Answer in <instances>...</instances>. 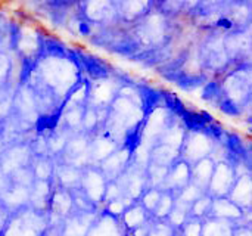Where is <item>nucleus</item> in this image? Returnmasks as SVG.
<instances>
[{"instance_id": "f257e3e1", "label": "nucleus", "mask_w": 252, "mask_h": 236, "mask_svg": "<svg viewBox=\"0 0 252 236\" xmlns=\"http://www.w3.org/2000/svg\"><path fill=\"white\" fill-rule=\"evenodd\" d=\"M213 146H214V140L204 130L186 132L182 146L179 149L180 160L192 166L204 158H210Z\"/></svg>"}, {"instance_id": "f03ea898", "label": "nucleus", "mask_w": 252, "mask_h": 236, "mask_svg": "<svg viewBox=\"0 0 252 236\" xmlns=\"http://www.w3.org/2000/svg\"><path fill=\"white\" fill-rule=\"evenodd\" d=\"M236 177H238V174H236L232 163L216 164L207 194L210 197L216 195L219 198H224L227 194H230V191L236 182Z\"/></svg>"}, {"instance_id": "7ed1b4c3", "label": "nucleus", "mask_w": 252, "mask_h": 236, "mask_svg": "<svg viewBox=\"0 0 252 236\" xmlns=\"http://www.w3.org/2000/svg\"><path fill=\"white\" fill-rule=\"evenodd\" d=\"M131 157H133V149L123 145L115 152H112L108 158H105L97 166V169L100 170V173L105 176L108 182H115L130 166Z\"/></svg>"}, {"instance_id": "20e7f679", "label": "nucleus", "mask_w": 252, "mask_h": 236, "mask_svg": "<svg viewBox=\"0 0 252 236\" xmlns=\"http://www.w3.org/2000/svg\"><path fill=\"white\" fill-rule=\"evenodd\" d=\"M189 183H190V164H188L186 161L179 158L168 169L161 191L162 192H170L173 197H176Z\"/></svg>"}, {"instance_id": "39448f33", "label": "nucleus", "mask_w": 252, "mask_h": 236, "mask_svg": "<svg viewBox=\"0 0 252 236\" xmlns=\"http://www.w3.org/2000/svg\"><path fill=\"white\" fill-rule=\"evenodd\" d=\"M81 173H83L81 169H77V167L69 166V164L59 163V164H55L53 179L56 180V185L61 186V189L72 191L75 188H80Z\"/></svg>"}, {"instance_id": "423d86ee", "label": "nucleus", "mask_w": 252, "mask_h": 236, "mask_svg": "<svg viewBox=\"0 0 252 236\" xmlns=\"http://www.w3.org/2000/svg\"><path fill=\"white\" fill-rule=\"evenodd\" d=\"M214 166L216 164L210 158H204L192 164L190 166V183L207 194L210 182H211V176L214 171Z\"/></svg>"}, {"instance_id": "0eeeda50", "label": "nucleus", "mask_w": 252, "mask_h": 236, "mask_svg": "<svg viewBox=\"0 0 252 236\" xmlns=\"http://www.w3.org/2000/svg\"><path fill=\"white\" fill-rule=\"evenodd\" d=\"M161 195H162V191L159 189H155V188H148L142 197H140V201H142V207L145 210H155L159 200H161Z\"/></svg>"}]
</instances>
